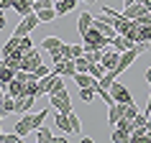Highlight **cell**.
Listing matches in <instances>:
<instances>
[{
    "label": "cell",
    "instance_id": "6da1fadb",
    "mask_svg": "<svg viewBox=\"0 0 151 143\" xmlns=\"http://www.w3.org/2000/svg\"><path fill=\"white\" fill-rule=\"evenodd\" d=\"M82 39H85V51H87V49H105V44H113V41L108 39L105 33H100V31H97L95 26H92L90 31H85V33H82Z\"/></svg>",
    "mask_w": 151,
    "mask_h": 143
},
{
    "label": "cell",
    "instance_id": "7a4b0ae2",
    "mask_svg": "<svg viewBox=\"0 0 151 143\" xmlns=\"http://www.w3.org/2000/svg\"><path fill=\"white\" fill-rule=\"evenodd\" d=\"M41 84H44V92H46V95H56V92L64 89V77L56 74V72H51L46 77H41Z\"/></svg>",
    "mask_w": 151,
    "mask_h": 143
},
{
    "label": "cell",
    "instance_id": "3957f363",
    "mask_svg": "<svg viewBox=\"0 0 151 143\" xmlns=\"http://www.w3.org/2000/svg\"><path fill=\"white\" fill-rule=\"evenodd\" d=\"M41 23V18H39V13L33 10V13H28V16H23V21L16 26V31H13V36H28V33L36 28V26Z\"/></svg>",
    "mask_w": 151,
    "mask_h": 143
},
{
    "label": "cell",
    "instance_id": "277c9868",
    "mask_svg": "<svg viewBox=\"0 0 151 143\" xmlns=\"http://www.w3.org/2000/svg\"><path fill=\"white\" fill-rule=\"evenodd\" d=\"M51 105L56 107V112H72V100L67 92H56V95H51Z\"/></svg>",
    "mask_w": 151,
    "mask_h": 143
},
{
    "label": "cell",
    "instance_id": "5b68a950",
    "mask_svg": "<svg viewBox=\"0 0 151 143\" xmlns=\"http://www.w3.org/2000/svg\"><path fill=\"white\" fill-rule=\"evenodd\" d=\"M51 72L62 74V77H74V74H77V64H74V59H62L59 64H54Z\"/></svg>",
    "mask_w": 151,
    "mask_h": 143
},
{
    "label": "cell",
    "instance_id": "8992f818",
    "mask_svg": "<svg viewBox=\"0 0 151 143\" xmlns=\"http://www.w3.org/2000/svg\"><path fill=\"white\" fill-rule=\"evenodd\" d=\"M110 95H113V100H115V102H133V97H131V92H128L126 87H123V84H118V82H113L110 84Z\"/></svg>",
    "mask_w": 151,
    "mask_h": 143
},
{
    "label": "cell",
    "instance_id": "52a82bcc",
    "mask_svg": "<svg viewBox=\"0 0 151 143\" xmlns=\"http://www.w3.org/2000/svg\"><path fill=\"white\" fill-rule=\"evenodd\" d=\"M120 61V51L115 49V51H103V59H100V64H103V69L105 72H113L115 66H118Z\"/></svg>",
    "mask_w": 151,
    "mask_h": 143
},
{
    "label": "cell",
    "instance_id": "ba28073f",
    "mask_svg": "<svg viewBox=\"0 0 151 143\" xmlns=\"http://www.w3.org/2000/svg\"><path fill=\"white\" fill-rule=\"evenodd\" d=\"M41 64V56H39V51L36 49H31L28 54H23V61H21V69L23 72H33L36 66Z\"/></svg>",
    "mask_w": 151,
    "mask_h": 143
},
{
    "label": "cell",
    "instance_id": "9c48e42d",
    "mask_svg": "<svg viewBox=\"0 0 151 143\" xmlns=\"http://www.w3.org/2000/svg\"><path fill=\"white\" fill-rule=\"evenodd\" d=\"M31 130H36V125H33V115H28V112H23V118L16 123V133H21L26 138V135L31 133Z\"/></svg>",
    "mask_w": 151,
    "mask_h": 143
},
{
    "label": "cell",
    "instance_id": "30bf717a",
    "mask_svg": "<svg viewBox=\"0 0 151 143\" xmlns=\"http://www.w3.org/2000/svg\"><path fill=\"white\" fill-rule=\"evenodd\" d=\"M146 5L143 3H131V5H126V10H123V16L126 18H131V21H136V18H141L143 13H146Z\"/></svg>",
    "mask_w": 151,
    "mask_h": 143
},
{
    "label": "cell",
    "instance_id": "8fae6325",
    "mask_svg": "<svg viewBox=\"0 0 151 143\" xmlns=\"http://www.w3.org/2000/svg\"><path fill=\"white\" fill-rule=\"evenodd\" d=\"M74 82H77V84H80V89L82 87H97V77H92V74H87V72H77V74H74Z\"/></svg>",
    "mask_w": 151,
    "mask_h": 143
},
{
    "label": "cell",
    "instance_id": "7c38bea8",
    "mask_svg": "<svg viewBox=\"0 0 151 143\" xmlns=\"http://www.w3.org/2000/svg\"><path fill=\"white\" fill-rule=\"evenodd\" d=\"M123 110H126V102H113L110 105V112H108V123L115 125V123L123 118Z\"/></svg>",
    "mask_w": 151,
    "mask_h": 143
},
{
    "label": "cell",
    "instance_id": "4fadbf2b",
    "mask_svg": "<svg viewBox=\"0 0 151 143\" xmlns=\"http://www.w3.org/2000/svg\"><path fill=\"white\" fill-rule=\"evenodd\" d=\"M31 105H33V95H26L23 92L21 97H16V112H21V115L31 110Z\"/></svg>",
    "mask_w": 151,
    "mask_h": 143
},
{
    "label": "cell",
    "instance_id": "5bb4252c",
    "mask_svg": "<svg viewBox=\"0 0 151 143\" xmlns=\"http://www.w3.org/2000/svg\"><path fill=\"white\" fill-rule=\"evenodd\" d=\"M113 46H115L120 54H123V51H128V49H133V41L128 39V36H123V33H118V36L113 39Z\"/></svg>",
    "mask_w": 151,
    "mask_h": 143
},
{
    "label": "cell",
    "instance_id": "9a60e30c",
    "mask_svg": "<svg viewBox=\"0 0 151 143\" xmlns=\"http://www.w3.org/2000/svg\"><path fill=\"white\" fill-rule=\"evenodd\" d=\"M62 54L64 59H77V56L85 54V46H80V44H72V46H62Z\"/></svg>",
    "mask_w": 151,
    "mask_h": 143
},
{
    "label": "cell",
    "instance_id": "2e32d148",
    "mask_svg": "<svg viewBox=\"0 0 151 143\" xmlns=\"http://www.w3.org/2000/svg\"><path fill=\"white\" fill-rule=\"evenodd\" d=\"M13 8L21 16H28V13H33V0H13Z\"/></svg>",
    "mask_w": 151,
    "mask_h": 143
},
{
    "label": "cell",
    "instance_id": "e0dca14e",
    "mask_svg": "<svg viewBox=\"0 0 151 143\" xmlns=\"http://www.w3.org/2000/svg\"><path fill=\"white\" fill-rule=\"evenodd\" d=\"M5 92L13 95V97H21V95H23V82H21V79H10L8 84H5Z\"/></svg>",
    "mask_w": 151,
    "mask_h": 143
},
{
    "label": "cell",
    "instance_id": "ac0fdd59",
    "mask_svg": "<svg viewBox=\"0 0 151 143\" xmlns=\"http://www.w3.org/2000/svg\"><path fill=\"white\" fill-rule=\"evenodd\" d=\"M110 141H115V143H126V141H131V130H126V128H118V125H115V130H113V135H110Z\"/></svg>",
    "mask_w": 151,
    "mask_h": 143
},
{
    "label": "cell",
    "instance_id": "d6986e66",
    "mask_svg": "<svg viewBox=\"0 0 151 143\" xmlns=\"http://www.w3.org/2000/svg\"><path fill=\"white\" fill-rule=\"evenodd\" d=\"M92 21H95V18L90 16V13H82V16L77 18V28H80V33L90 31V28H92Z\"/></svg>",
    "mask_w": 151,
    "mask_h": 143
},
{
    "label": "cell",
    "instance_id": "ffe728a7",
    "mask_svg": "<svg viewBox=\"0 0 151 143\" xmlns=\"http://www.w3.org/2000/svg\"><path fill=\"white\" fill-rule=\"evenodd\" d=\"M74 5H77V0H59V3H54V10L59 16H64V13H69Z\"/></svg>",
    "mask_w": 151,
    "mask_h": 143
},
{
    "label": "cell",
    "instance_id": "44dd1931",
    "mask_svg": "<svg viewBox=\"0 0 151 143\" xmlns=\"http://www.w3.org/2000/svg\"><path fill=\"white\" fill-rule=\"evenodd\" d=\"M56 128H59L62 133H72V128H69V112H59V115H56Z\"/></svg>",
    "mask_w": 151,
    "mask_h": 143
},
{
    "label": "cell",
    "instance_id": "7402d4cb",
    "mask_svg": "<svg viewBox=\"0 0 151 143\" xmlns=\"http://www.w3.org/2000/svg\"><path fill=\"white\" fill-rule=\"evenodd\" d=\"M0 110H3V115L16 112V97H13V95H5V97H3V102H0Z\"/></svg>",
    "mask_w": 151,
    "mask_h": 143
},
{
    "label": "cell",
    "instance_id": "603a6c76",
    "mask_svg": "<svg viewBox=\"0 0 151 143\" xmlns=\"http://www.w3.org/2000/svg\"><path fill=\"white\" fill-rule=\"evenodd\" d=\"M41 44H44V49H46L49 54H51V51H56V49H62V46H64V41H59L56 36H49V39H44Z\"/></svg>",
    "mask_w": 151,
    "mask_h": 143
},
{
    "label": "cell",
    "instance_id": "cb8c5ba5",
    "mask_svg": "<svg viewBox=\"0 0 151 143\" xmlns=\"http://www.w3.org/2000/svg\"><path fill=\"white\" fill-rule=\"evenodd\" d=\"M36 141H41V143H51L54 141V135H51V130H49V128H36Z\"/></svg>",
    "mask_w": 151,
    "mask_h": 143
},
{
    "label": "cell",
    "instance_id": "d4e9b609",
    "mask_svg": "<svg viewBox=\"0 0 151 143\" xmlns=\"http://www.w3.org/2000/svg\"><path fill=\"white\" fill-rule=\"evenodd\" d=\"M39 13V18H41V23H49V21H54L59 13H56L54 8H41V10H36Z\"/></svg>",
    "mask_w": 151,
    "mask_h": 143
},
{
    "label": "cell",
    "instance_id": "484cf974",
    "mask_svg": "<svg viewBox=\"0 0 151 143\" xmlns=\"http://www.w3.org/2000/svg\"><path fill=\"white\" fill-rule=\"evenodd\" d=\"M23 135L21 133H0V143H21Z\"/></svg>",
    "mask_w": 151,
    "mask_h": 143
},
{
    "label": "cell",
    "instance_id": "4316f807",
    "mask_svg": "<svg viewBox=\"0 0 151 143\" xmlns=\"http://www.w3.org/2000/svg\"><path fill=\"white\" fill-rule=\"evenodd\" d=\"M85 56H87V61H100L103 59V49H87Z\"/></svg>",
    "mask_w": 151,
    "mask_h": 143
},
{
    "label": "cell",
    "instance_id": "83f0119b",
    "mask_svg": "<svg viewBox=\"0 0 151 143\" xmlns=\"http://www.w3.org/2000/svg\"><path fill=\"white\" fill-rule=\"evenodd\" d=\"M69 128H72V133H80L82 130V123H80V118L74 112H69Z\"/></svg>",
    "mask_w": 151,
    "mask_h": 143
},
{
    "label": "cell",
    "instance_id": "f1b7e54d",
    "mask_svg": "<svg viewBox=\"0 0 151 143\" xmlns=\"http://www.w3.org/2000/svg\"><path fill=\"white\" fill-rule=\"evenodd\" d=\"M95 95H97V92H95V87H82V89H80V97L85 100V102H90V100H92Z\"/></svg>",
    "mask_w": 151,
    "mask_h": 143
},
{
    "label": "cell",
    "instance_id": "f546056e",
    "mask_svg": "<svg viewBox=\"0 0 151 143\" xmlns=\"http://www.w3.org/2000/svg\"><path fill=\"white\" fill-rule=\"evenodd\" d=\"M33 74H36V77H39V79H41V77H46V74H51V69H49L46 64H39V66L33 69Z\"/></svg>",
    "mask_w": 151,
    "mask_h": 143
},
{
    "label": "cell",
    "instance_id": "4dcf8cb0",
    "mask_svg": "<svg viewBox=\"0 0 151 143\" xmlns=\"http://www.w3.org/2000/svg\"><path fill=\"white\" fill-rule=\"evenodd\" d=\"M41 8H54V3L51 0H36L33 3V10H41Z\"/></svg>",
    "mask_w": 151,
    "mask_h": 143
},
{
    "label": "cell",
    "instance_id": "1f68e13d",
    "mask_svg": "<svg viewBox=\"0 0 151 143\" xmlns=\"http://www.w3.org/2000/svg\"><path fill=\"white\" fill-rule=\"evenodd\" d=\"M44 120H46V110H44V112H36V115H33V125L41 128V125H44Z\"/></svg>",
    "mask_w": 151,
    "mask_h": 143
},
{
    "label": "cell",
    "instance_id": "d6a6232c",
    "mask_svg": "<svg viewBox=\"0 0 151 143\" xmlns=\"http://www.w3.org/2000/svg\"><path fill=\"white\" fill-rule=\"evenodd\" d=\"M62 59H64L62 49H56V51H51V61H54V64H59V61H62Z\"/></svg>",
    "mask_w": 151,
    "mask_h": 143
},
{
    "label": "cell",
    "instance_id": "836d02e7",
    "mask_svg": "<svg viewBox=\"0 0 151 143\" xmlns=\"http://www.w3.org/2000/svg\"><path fill=\"white\" fill-rule=\"evenodd\" d=\"M3 74H5V61L0 59V82H3Z\"/></svg>",
    "mask_w": 151,
    "mask_h": 143
},
{
    "label": "cell",
    "instance_id": "e575fe53",
    "mask_svg": "<svg viewBox=\"0 0 151 143\" xmlns=\"http://www.w3.org/2000/svg\"><path fill=\"white\" fill-rule=\"evenodd\" d=\"M5 28V13H0V31Z\"/></svg>",
    "mask_w": 151,
    "mask_h": 143
},
{
    "label": "cell",
    "instance_id": "d590c367",
    "mask_svg": "<svg viewBox=\"0 0 151 143\" xmlns=\"http://www.w3.org/2000/svg\"><path fill=\"white\" fill-rule=\"evenodd\" d=\"M146 82H149V84H151V66H149V69H146Z\"/></svg>",
    "mask_w": 151,
    "mask_h": 143
},
{
    "label": "cell",
    "instance_id": "8d00e7d4",
    "mask_svg": "<svg viewBox=\"0 0 151 143\" xmlns=\"http://www.w3.org/2000/svg\"><path fill=\"white\" fill-rule=\"evenodd\" d=\"M131 3H138V0H126V5H131Z\"/></svg>",
    "mask_w": 151,
    "mask_h": 143
},
{
    "label": "cell",
    "instance_id": "74e56055",
    "mask_svg": "<svg viewBox=\"0 0 151 143\" xmlns=\"http://www.w3.org/2000/svg\"><path fill=\"white\" fill-rule=\"evenodd\" d=\"M82 3H97V0H82Z\"/></svg>",
    "mask_w": 151,
    "mask_h": 143
},
{
    "label": "cell",
    "instance_id": "f35d334b",
    "mask_svg": "<svg viewBox=\"0 0 151 143\" xmlns=\"http://www.w3.org/2000/svg\"><path fill=\"white\" fill-rule=\"evenodd\" d=\"M0 13H5V8H3V5H0Z\"/></svg>",
    "mask_w": 151,
    "mask_h": 143
},
{
    "label": "cell",
    "instance_id": "ab89813d",
    "mask_svg": "<svg viewBox=\"0 0 151 143\" xmlns=\"http://www.w3.org/2000/svg\"><path fill=\"white\" fill-rule=\"evenodd\" d=\"M149 13H151V8H149Z\"/></svg>",
    "mask_w": 151,
    "mask_h": 143
}]
</instances>
